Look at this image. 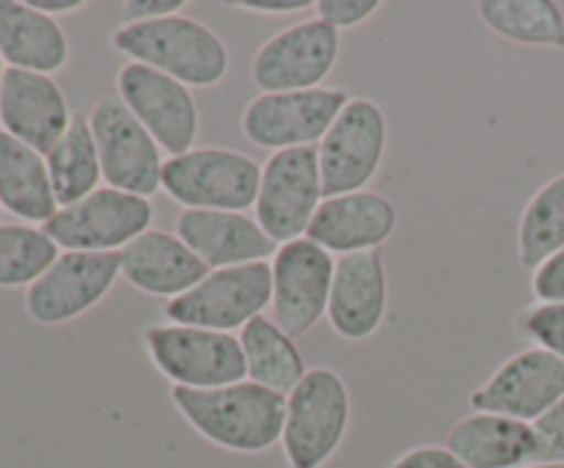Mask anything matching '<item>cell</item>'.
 Wrapping results in <instances>:
<instances>
[{"mask_svg":"<svg viewBox=\"0 0 564 468\" xmlns=\"http://www.w3.org/2000/svg\"><path fill=\"white\" fill-rule=\"evenodd\" d=\"M350 427V391L330 367H312L286 394L284 449L290 468H323L339 451Z\"/></svg>","mask_w":564,"mask_h":468,"instance_id":"3","label":"cell"},{"mask_svg":"<svg viewBox=\"0 0 564 468\" xmlns=\"http://www.w3.org/2000/svg\"><path fill=\"white\" fill-rule=\"evenodd\" d=\"M240 347L246 356L248 380L264 385L279 394H290L303 378H306V361L297 350L295 339L279 328L273 319L262 317L251 319L240 330Z\"/></svg>","mask_w":564,"mask_h":468,"instance_id":"25","label":"cell"},{"mask_svg":"<svg viewBox=\"0 0 564 468\" xmlns=\"http://www.w3.org/2000/svg\"><path fill=\"white\" fill-rule=\"evenodd\" d=\"M523 468H564V462H529Z\"/></svg>","mask_w":564,"mask_h":468,"instance_id":"38","label":"cell"},{"mask_svg":"<svg viewBox=\"0 0 564 468\" xmlns=\"http://www.w3.org/2000/svg\"><path fill=\"white\" fill-rule=\"evenodd\" d=\"M446 449L468 468H523L538 457V435L529 422L471 413L449 429Z\"/></svg>","mask_w":564,"mask_h":468,"instance_id":"22","label":"cell"},{"mask_svg":"<svg viewBox=\"0 0 564 468\" xmlns=\"http://www.w3.org/2000/svg\"><path fill=\"white\" fill-rule=\"evenodd\" d=\"M273 323L292 339L308 334L328 314L336 259L308 237L284 242L273 262Z\"/></svg>","mask_w":564,"mask_h":468,"instance_id":"13","label":"cell"},{"mask_svg":"<svg viewBox=\"0 0 564 468\" xmlns=\"http://www.w3.org/2000/svg\"><path fill=\"white\" fill-rule=\"evenodd\" d=\"M389 468H468L457 455H452L446 446L424 444L416 449H408L397 457Z\"/></svg>","mask_w":564,"mask_h":468,"instance_id":"34","label":"cell"},{"mask_svg":"<svg viewBox=\"0 0 564 468\" xmlns=\"http://www.w3.org/2000/svg\"><path fill=\"white\" fill-rule=\"evenodd\" d=\"M532 295L538 303H564V248L534 270Z\"/></svg>","mask_w":564,"mask_h":468,"instance_id":"33","label":"cell"},{"mask_svg":"<svg viewBox=\"0 0 564 468\" xmlns=\"http://www.w3.org/2000/svg\"><path fill=\"white\" fill-rule=\"evenodd\" d=\"M516 328L523 339L534 341V347H543L564 361V303H534L523 308Z\"/></svg>","mask_w":564,"mask_h":468,"instance_id":"30","label":"cell"},{"mask_svg":"<svg viewBox=\"0 0 564 468\" xmlns=\"http://www.w3.org/2000/svg\"><path fill=\"white\" fill-rule=\"evenodd\" d=\"M185 6L187 0H127L121 11L127 14V22H147L180 14Z\"/></svg>","mask_w":564,"mask_h":468,"instance_id":"35","label":"cell"},{"mask_svg":"<svg viewBox=\"0 0 564 468\" xmlns=\"http://www.w3.org/2000/svg\"><path fill=\"white\" fill-rule=\"evenodd\" d=\"M171 402L209 444L237 455H259L281 444L286 396L253 380L220 389H171Z\"/></svg>","mask_w":564,"mask_h":468,"instance_id":"1","label":"cell"},{"mask_svg":"<svg viewBox=\"0 0 564 468\" xmlns=\"http://www.w3.org/2000/svg\"><path fill=\"white\" fill-rule=\"evenodd\" d=\"M262 165L220 146H193L163 163V191L185 209L246 213L257 207Z\"/></svg>","mask_w":564,"mask_h":468,"instance_id":"4","label":"cell"},{"mask_svg":"<svg viewBox=\"0 0 564 468\" xmlns=\"http://www.w3.org/2000/svg\"><path fill=\"white\" fill-rule=\"evenodd\" d=\"M564 248V174L545 182L518 220V259L523 268L540 264Z\"/></svg>","mask_w":564,"mask_h":468,"instance_id":"28","label":"cell"},{"mask_svg":"<svg viewBox=\"0 0 564 468\" xmlns=\"http://www.w3.org/2000/svg\"><path fill=\"white\" fill-rule=\"evenodd\" d=\"M339 61V33L323 20L295 22L257 50L251 80L262 94L308 91L334 72Z\"/></svg>","mask_w":564,"mask_h":468,"instance_id":"14","label":"cell"},{"mask_svg":"<svg viewBox=\"0 0 564 468\" xmlns=\"http://www.w3.org/2000/svg\"><path fill=\"white\" fill-rule=\"evenodd\" d=\"M479 17L507 42L564 50V14L554 0H485Z\"/></svg>","mask_w":564,"mask_h":468,"instance_id":"27","label":"cell"},{"mask_svg":"<svg viewBox=\"0 0 564 468\" xmlns=\"http://www.w3.org/2000/svg\"><path fill=\"white\" fill-rule=\"evenodd\" d=\"M347 102L350 94L345 88L259 94L242 110V135L270 152L314 146L328 135Z\"/></svg>","mask_w":564,"mask_h":468,"instance_id":"11","label":"cell"},{"mask_svg":"<svg viewBox=\"0 0 564 468\" xmlns=\"http://www.w3.org/2000/svg\"><path fill=\"white\" fill-rule=\"evenodd\" d=\"M0 207L31 226H44L61 209L44 154L6 130H0Z\"/></svg>","mask_w":564,"mask_h":468,"instance_id":"24","label":"cell"},{"mask_svg":"<svg viewBox=\"0 0 564 468\" xmlns=\"http://www.w3.org/2000/svg\"><path fill=\"white\" fill-rule=\"evenodd\" d=\"M116 53L174 80L187 88L218 86L229 72V50L224 39L193 17L174 14L163 20L124 22L110 36Z\"/></svg>","mask_w":564,"mask_h":468,"instance_id":"2","label":"cell"},{"mask_svg":"<svg viewBox=\"0 0 564 468\" xmlns=\"http://www.w3.org/2000/svg\"><path fill=\"white\" fill-rule=\"evenodd\" d=\"M176 237L209 270L268 262V257H275L279 251V242L259 226L257 218L224 209H182L176 218Z\"/></svg>","mask_w":564,"mask_h":468,"instance_id":"19","label":"cell"},{"mask_svg":"<svg viewBox=\"0 0 564 468\" xmlns=\"http://www.w3.org/2000/svg\"><path fill=\"white\" fill-rule=\"evenodd\" d=\"M323 198L317 146L273 152L262 165L257 220L279 246H284L306 237Z\"/></svg>","mask_w":564,"mask_h":468,"instance_id":"10","label":"cell"},{"mask_svg":"<svg viewBox=\"0 0 564 468\" xmlns=\"http://www.w3.org/2000/svg\"><path fill=\"white\" fill-rule=\"evenodd\" d=\"M273 301V268L270 262H251L240 268L209 270L191 292L165 301L169 323L193 328L242 330L251 319L262 317Z\"/></svg>","mask_w":564,"mask_h":468,"instance_id":"6","label":"cell"},{"mask_svg":"<svg viewBox=\"0 0 564 468\" xmlns=\"http://www.w3.org/2000/svg\"><path fill=\"white\" fill-rule=\"evenodd\" d=\"M231 6L242 11H253V14L279 17V14H297V11L312 9L314 3L312 0H237V3Z\"/></svg>","mask_w":564,"mask_h":468,"instance_id":"36","label":"cell"},{"mask_svg":"<svg viewBox=\"0 0 564 468\" xmlns=\"http://www.w3.org/2000/svg\"><path fill=\"white\" fill-rule=\"evenodd\" d=\"M121 275L119 253L61 251L28 286L25 312L39 325H64L105 301Z\"/></svg>","mask_w":564,"mask_h":468,"instance_id":"12","label":"cell"},{"mask_svg":"<svg viewBox=\"0 0 564 468\" xmlns=\"http://www.w3.org/2000/svg\"><path fill=\"white\" fill-rule=\"evenodd\" d=\"M116 94L169 157L191 152L198 135V105L185 83L127 61L116 75Z\"/></svg>","mask_w":564,"mask_h":468,"instance_id":"15","label":"cell"},{"mask_svg":"<svg viewBox=\"0 0 564 468\" xmlns=\"http://www.w3.org/2000/svg\"><path fill=\"white\" fill-rule=\"evenodd\" d=\"M397 229V207L375 191L328 196L319 204L306 237L328 253L378 251Z\"/></svg>","mask_w":564,"mask_h":468,"instance_id":"20","label":"cell"},{"mask_svg":"<svg viewBox=\"0 0 564 468\" xmlns=\"http://www.w3.org/2000/svg\"><path fill=\"white\" fill-rule=\"evenodd\" d=\"M53 182V193L58 207H69L94 193L102 182V165H99L97 141H94L91 124L83 113L72 116L69 130L58 143L44 154Z\"/></svg>","mask_w":564,"mask_h":468,"instance_id":"26","label":"cell"},{"mask_svg":"<svg viewBox=\"0 0 564 468\" xmlns=\"http://www.w3.org/2000/svg\"><path fill=\"white\" fill-rule=\"evenodd\" d=\"M0 55L9 69L53 77L69 61V39L53 17L28 0H0Z\"/></svg>","mask_w":564,"mask_h":468,"instance_id":"23","label":"cell"},{"mask_svg":"<svg viewBox=\"0 0 564 468\" xmlns=\"http://www.w3.org/2000/svg\"><path fill=\"white\" fill-rule=\"evenodd\" d=\"M72 110L64 91L50 75L25 69H6L0 83V130L47 154L72 124Z\"/></svg>","mask_w":564,"mask_h":468,"instance_id":"17","label":"cell"},{"mask_svg":"<svg viewBox=\"0 0 564 468\" xmlns=\"http://www.w3.org/2000/svg\"><path fill=\"white\" fill-rule=\"evenodd\" d=\"M42 229L61 251L119 253L152 229V202L105 185L61 207Z\"/></svg>","mask_w":564,"mask_h":468,"instance_id":"7","label":"cell"},{"mask_svg":"<svg viewBox=\"0 0 564 468\" xmlns=\"http://www.w3.org/2000/svg\"><path fill=\"white\" fill-rule=\"evenodd\" d=\"M143 347L163 378L182 389H220L248 380L240 336L193 325H149Z\"/></svg>","mask_w":564,"mask_h":468,"instance_id":"5","label":"cell"},{"mask_svg":"<svg viewBox=\"0 0 564 468\" xmlns=\"http://www.w3.org/2000/svg\"><path fill=\"white\" fill-rule=\"evenodd\" d=\"M28 3H31L36 11H42V14L53 17V20L61 14H75V11L86 9L83 0H28Z\"/></svg>","mask_w":564,"mask_h":468,"instance_id":"37","label":"cell"},{"mask_svg":"<svg viewBox=\"0 0 564 468\" xmlns=\"http://www.w3.org/2000/svg\"><path fill=\"white\" fill-rule=\"evenodd\" d=\"M386 138L383 108L367 97H350L328 135L317 143L325 198L364 191L383 163Z\"/></svg>","mask_w":564,"mask_h":468,"instance_id":"9","label":"cell"},{"mask_svg":"<svg viewBox=\"0 0 564 468\" xmlns=\"http://www.w3.org/2000/svg\"><path fill=\"white\" fill-rule=\"evenodd\" d=\"M389 306L386 264L378 251L345 253L336 259L328 297V323L345 341H364L383 325Z\"/></svg>","mask_w":564,"mask_h":468,"instance_id":"18","label":"cell"},{"mask_svg":"<svg viewBox=\"0 0 564 468\" xmlns=\"http://www.w3.org/2000/svg\"><path fill=\"white\" fill-rule=\"evenodd\" d=\"M538 435L534 462H564V396L532 424Z\"/></svg>","mask_w":564,"mask_h":468,"instance_id":"32","label":"cell"},{"mask_svg":"<svg viewBox=\"0 0 564 468\" xmlns=\"http://www.w3.org/2000/svg\"><path fill=\"white\" fill-rule=\"evenodd\" d=\"M6 69H9V66H6L3 55H0V83H3V75H6Z\"/></svg>","mask_w":564,"mask_h":468,"instance_id":"39","label":"cell"},{"mask_svg":"<svg viewBox=\"0 0 564 468\" xmlns=\"http://www.w3.org/2000/svg\"><path fill=\"white\" fill-rule=\"evenodd\" d=\"M380 6H383L380 0H317L314 11H317V20H323L325 25L339 33L345 28H358L372 20Z\"/></svg>","mask_w":564,"mask_h":468,"instance_id":"31","label":"cell"},{"mask_svg":"<svg viewBox=\"0 0 564 468\" xmlns=\"http://www.w3.org/2000/svg\"><path fill=\"white\" fill-rule=\"evenodd\" d=\"M564 396V361L543 347H527L507 358L479 389L468 405L474 413H499L534 424Z\"/></svg>","mask_w":564,"mask_h":468,"instance_id":"16","label":"cell"},{"mask_svg":"<svg viewBox=\"0 0 564 468\" xmlns=\"http://www.w3.org/2000/svg\"><path fill=\"white\" fill-rule=\"evenodd\" d=\"M94 141H97L102 179L108 187L132 193V196H154L163 191V163L160 146L147 127L132 116L124 99L116 91L99 97L91 116Z\"/></svg>","mask_w":564,"mask_h":468,"instance_id":"8","label":"cell"},{"mask_svg":"<svg viewBox=\"0 0 564 468\" xmlns=\"http://www.w3.org/2000/svg\"><path fill=\"white\" fill-rule=\"evenodd\" d=\"M58 253L42 226L0 224V290L31 286Z\"/></svg>","mask_w":564,"mask_h":468,"instance_id":"29","label":"cell"},{"mask_svg":"<svg viewBox=\"0 0 564 468\" xmlns=\"http://www.w3.org/2000/svg\"><path fill=\"white\" fill-rule=\"evenodd\" d=\"M119 257L121 275L135 290L165 297V301H174V297L191 292L209 273L207 264L180 237L154 229V226L135 237L130 246L121 248Z\"/></svg>","mask_w":564,"mask_h":468,"instance_id":"21","label":"cell"}]
</instances>
